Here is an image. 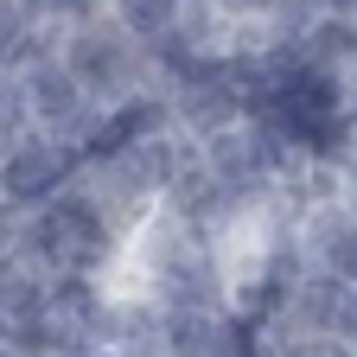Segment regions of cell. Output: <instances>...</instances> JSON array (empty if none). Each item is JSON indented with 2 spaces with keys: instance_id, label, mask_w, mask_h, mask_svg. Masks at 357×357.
Instances as JSON below:
<instances>
[{
  "instance_id": "7",
  "label": "cell",
  "mask_w": 357,
  "mask_h": 357,
  "mask_svg": "<svg viewBox=\"0 0 357 357\" xmlns=\"http://www.w3.org/2000/svg\"><path fill=\"white\" fill-rule=\"evenodd\" d=\"M89 357H134V351H89Z\"/></svg>"
},
{
  "instance_id": "2",
  "label": "cell",
  "mask_w": 357,
  "mask_h": 357,
  "mask_svg": "<svg viewBox=\"0 0 357 357\" xmlns=\"http://www.w3.org/2000/svg\"><path fill=\"white\" fill-rule=\"evenodd\" d=\"M13 83H20V102H26V128H32V134L64 141V147H77V153L89 147V134H96L102 109L83 96V83L64 70L58 52L38 58V64H26V70H13Z\"/></svg>"
},
{
  "instance_id": "5",
  "label": "cell",
  "mask_w": 357,
  "mask_h": 357,
  "mask_svg": "<svg viewBox=\"0 0 357 357\" xmlns=\"http://www.w3.org/2000/svg\"><path fill=\"white\" fill-rule=\"evenodd\" d=\"M102 13L128 32V45H141V52H160V45L178 32V20H185V0H109Z\"/></svg>"
},
{
  "instance_id": "3",
  "label": "cell",
  "mask_w": 357,
  "mask_h": 357,
  "mask_svg": "<svg viewBox=\"0 0 357 357\" xmlns=\"http://www.w3.org/2000/svg\"><path fill=\"white\" fill-rule=\"evenodd\" d=\"M77 172H83L77 147L45 141V134H20V141L0 147V204L7 211H38L64 185H77Z\"/></svg>"
},
{
  "instance_id": "6",
  "label": "cell",
  "mask_w": 357,
  "mask_h": 357,
  "mask_svg": "<svg viewBox=\"0 0 357 357\" xmlns=\"http://www.w3.org/2000/svg\"><path fill=\"white\" fill-rule=\"evenodd\" d=\"M268 357H357V344L332 332H287V338H268Z\"/></svg>"
},
{
  "instance_id": "8",
  "label": "cell",
  "mask_w": 357,
  "mask_h": 357,
  "mask_svg": "<svg viewBox=\"0 0 357 357\" xmlns=\"http://www.w3.org/2000/svg\"><path fill=\"white\" fill-rule=\"evenodd\" d=\"M102 7H109V0H102Z\"/></svg>"
},
{
  "instance_id": "4",
  "label": "cell",
  "mask_w": 357,
  "mask_h": 357,
  "mask_svg": "<svg viewBox=\"0 0 357 357\" xmlns=\"http://www.w3.org/2000/svg\"><path fill=\"white\" fill-rule=\"evenodd\" d=\"M166 96V121L185 134V141H211V134H223V128H236L243 115H249V96L230 83V70H223V58L211 64V70H198V77H185V83H172V89H160Z\"/></svg>"
},
{
  "instance_id": "1",
  "label": "cell",
  "mask_w": 357,
  "mask_h": 357,
  "mask_svg": "<svg viewBox=\"0 0 357 357\" xmlns=\"http://www.w3.org/2000/svg\"><path fill=\"white\" fill-rule=\"evenodd\" d=\"M58 58H64V70L83 83V96L96 102V109H128L134 96H147V89H153L147 52H141V45H128V32L109 13L70 26L58 38Z\"/></svg>"
}]
</instances>
